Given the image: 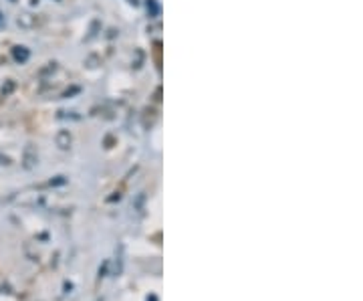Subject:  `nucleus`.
Masks as SVG:
<instances>
[{"mask_svg":"<svg viewBox=\"0 0 363 301\" xmlns=\"http://www.w3.org/2000/svg\"><path fill=\"white\" fill-rule=\"evenodd\" d=\"M19 25L25 27V29H29V27H34V25H36V19L30 17V14H23V17L19 19Z\"/></svg>","mask_w":363,"mask_h":301,"instance_id":"nucleus-4","label":"nucleus"},{"mask_svg":"<svg viewBox=\"0 0 363 301\" xmlns=\"http://www.w3.org/2000/svg\"><path fill=\"white\" fill-rule=\"evenodd\" d=\"M12 57L19 61V63H25V61L30 57L29 49H27V47H14V49H12Z\"/></svg>","mask_w":363,"mask_h":301,"instance_id":"nucleus-3","label":"nucleus"},{"mask_svg":"<svg viewBox=\"0 0 363 301\" xmlns=\"http://www.w3.org/2000/svg\"><path fill=\"white\" fill-rule=\"evenodd\" d=\"M129 2H131V4H138V0H129Z\"/></svg>","mask_w":363,"mask_h":301,"instance_id":"nucleus-6","label":"nucleus"},{"mask_svg":"<svg viewBox=\"0 0 363 301\" xmlns=\"http://www.w3.org/2000/svg\"><path fill=\"white\" fill-rule=\"evenodd\" d=\"M38 164V154H36V148L29 144L27 148H25V154H23V166L27 168V170H32L34 166Z\"/></svg>","mask_w":363,"mask_h":301,"instance_id":"nucleus-1","label":"nucleus"},{"mask_svg":"<svg viewBox=\"0 0 363 301\" xmlns=\"http://www.w3.org/2000/svg\"><path fill=\"white\" fill-rule=\"evenodd\" d=\"M148 12H150V17H157V12H160L157 0H148Z\"/></svg>","mask_w":363,"mask_h":301,"instance_id":"nucleus-5","label":"nucleus"},{"mask_svg":"<svg viewBox=\"0 0 363 301\" xmlns=\"http://www.w3.org/2000/svg\"><path fill=\"white\" fill-rule=\"evenodd\" d=\"M71 142H73V136L69 129H60L59 134L55 136V144L59 146L60 150H69L71 148Z\"/></svg>","mask_w":363,"mask_h":301,"instance_id":"nucleus-2","label":"nucleus"}]
</instances>
